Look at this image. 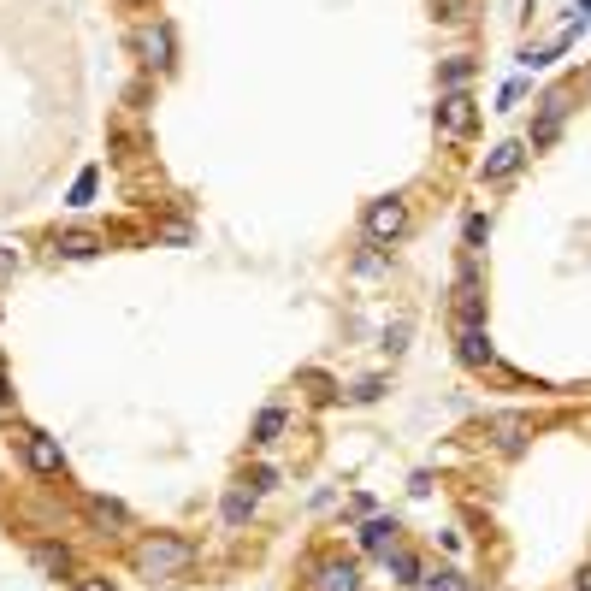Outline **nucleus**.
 <instances>
[{
	"label": "nucleus",
	"mask_w": 591,
	"mask_h": 591,
	"mask_svg": "<svg viewBox=\"0 0 591 591\" xmlns=\"http://www.w3.org/2000/svg\"><path fill=\"white\" fill-rule=\"evenodd\" d=\"M190 562H196V544H190V538H178V532H148V538L131 550V568L148 580V586L178 580Z\"/></svg>",
	"instance_id": "1"
},
{
	"label": "nucleus",
	"mask_w": 591,
	"mask_h": 591,
	"mask_svg": "<svg viewBox=\"0 0 591 591\" xmlns=\"http://www.w3.org/2000/svg\"><path fill=\"white\" fill-rule=\"evenodd\" d=\"M402 231H408V201L402 196H379L367 207V237L373 243H396Z\"/></svg>",
	"instance_id": "2"
},
{
	"label": "nucleus",
	"mask_w": 591,
	"mask_h": 591,
	"mask_svg": "<svg viewBox=\"0 0 591 591\" xmlns=\"http://www.w3.org/2000/svg\"><path fill=\"white\" fill-rule=\"evenodd\" d=\"M473 125H479L473 95H467V89H444V95H438V131L444 136H467Z\"/></svg>",
	"instance_id": "3"
},
{
	"label": "nucleus",
	"mask_w": 591,
	"mask_h": 591,
	"mask_svg": "<svg viewBox=\"0 0 591 591\" xmlns=\"http://www.w3.org/2000/svg\"><path fill=\"white\" fill-rule=\"evenodd\" d=\"M24 461H30V473H42V479H60V473H66V450H60V438H48V432H30V438H24Z\"/></svg>",
	"instance_id": "4"
},
{
	"label": "nucleus",
	"mask_w": 591,
	"mask_h": 591,
	"mask_svg": "<svg viewBox=\"0 0 591 591\" xmlns=\"http://www.w3.org/2000/svg\"><path fill=\"white\" fill-rule=\"evenodd\" d=\"M308 591H361V568L355 562H343V556H331L314 568V586Z\"/></svg>",
	"instance_id": "5"
},
{
	"label": "nucleus",
	"mask_w": 591,
	"mask_h": 591,
	"mask_svg": "<svg viewBox=\"0 0 591 591\" xmlns=\"http://www.w3.org/2000/svg\"><path fill=\"white\" fill-rule=\"evenodd\" d=\"M526 160V142H497L491 148V160H485V184H503V178H515Z\"/></svg>",
	"instance_id": "6"
},
{
	"label": "nucleus",
	"mask_w": 591,
	"mask_h": 591,
	"mask_svg": "<svg viewBox=\"0 0 591 591\" xmlns=\"http://www.w3.org/2000/svg\"><path fill=\"white\" fill-rule=\"evenodd\" d=\"M136 48H142V60H148V66H172V24H148V30H142V36H136Z\"/></svg>",
	"instance_id": "7"
},
{
	"label": "nucleus",
	"mask_w": 591,
	"mask_h": 591,
	"mask_svg": "<svg viewBox=\"0 0 591 591\" xmlns=\"http://www.w3.org/2000/svg\"><path fill=\"white\" fill-rule=\"evenodd\" d=\"M456 355L467 361V367H491L497 355H491V337H485V326H461L456 331Z\"/></svg>",
	"instance_id": "8"
},
{
	"label": "nucleus",
	"mask_w": 591,
	"mask_h": 591,
	"mask_svg": "<svg viewBox=\"0 0 591 591\" xmlns=\"http://www.w3.org/2000/svg\"><path fill=\"white\" fill-rule=\"evenodd\" d=\"M396 538H402V526L385 521V515H373V521L361 526V550H367V556H385V550H396Z\"/></svg>",
	"instance_id": "9"
},
{
	"label": "nucleus",
	"mask_w": 591,
	"mask_h": 591,
	"mask_svg": "<svg viewBox=\"0 0 591 591\" xmlns=\"http://www.w3.org/2000/svg\"><path fill=\"white\" fill-rule=\"evenodd\" d=\"M249 515H255V491H243V485L225 491V526L237 532V526H249Z\"/></svg>",
	"instance_id": "10"
},
{
	"label": "nucleus",
	"mask_w": 591,
	"mask_h": 591,
	"mask_svg": "<svg viewBox=\"0 0 591 591\" xmlns=\"http://www.w3.org/2000/svg\"><path fill=\"white\" fill-rule=\"evenodd\" d=\"M95 249H101L95 231H66V237H60V255H66V261H89Z\"/></svg>",
	"instance_id": "11"
},
{
	"label": "nucleus",
	"mask_w": 591,
	"mask_h": 591,
	"mask_svg": "<svg viewBox=\"0 0 591 591\" xmlns=\"http://www.w3.org/2000/svg\"><path fill=\"white\" fill-rule=\"evenodd\" d=\"M284 420H290V414H284L278 402H272V408H261V420H255V444H278V432H284Z\"/></svg>",
	"instance_id": "12"
},
{
	"label": "nucleus",
	"mask_w": 591,
	"mask_h": 591,
	"mask_svg": "<svg viewBox=\"0 0 591 591\" xmlns=\"http://www.w3.org/2000/svg\"><path fill=\"white\" fill-rule=\"evenodd\" d=\"M385 568H391L402 586H414V580H420V562H414V556H408L402 544H396V550H385Z\"/></svg>",
	"instance_id": "13"
},
{
	"label": "nucleus",
	"mask_w": 591,
	"mask_h": 591,
	"mask_svg": "<svg viewBox=\"0 0 591 591\" xmlns=\"http://www.w3.org/2000/svg\"><path fill=\"white\" fill-rule=\"evenodd\" d=\"M414 591H467V580H461L456 568H438V574H420Z\"/></svg>",
	"instance_id": "14"
},
{
	"label": "nucleus",
	"mask_w": 591,
	"mask_h": 591,
	"mask_svg": "<svg viewBox=\"0 0 591 591\" xmlns=\"http://www.w3.org/2000/svg\"><path fill=\"white\" fill-rule=\"evenodd\" d=\"M467 77H473V60H467V54H450V60H444V71H438V83H444V89H461Z\"/></svg>",
	"instance_id": "15"
},
{
	"label": "nucleus",
	"mask_w": 591,
	"mask_h": 591,
	"mask_svg": "<svg viewBox=\"0 0 591 591\" xmlns=\"http://www.w3.org/2000/svg\"><path fill=\"white\" fill-rule=\"evenodd\" d=\"M385 272H391V255H379V249L355 255V278H385Z\"/></svg>",
	"instance_id": "16"
},
{
	"label": "nucleus",
	"mask_w": 591,
	"mask_h": 591,
	"mask_svg": "<svg viewBox=\"0 0 591 591\" xmlns=\"http://www.w3.org/2000/svg\"><path fill=\"white\" fill-rule=\"evenodd\" d=\"M36 568H42V574H66L71 568L66 544H42V550H36Z\"/></svg>",
	"instance_id": "17"
},
{
	"label": "nucleus",
	"mask_w": 591,
	"mask_h": 591,
	"mask_svg": "<svg viewBox=\"0 0 591 591\" xmlns=\"http://www.w3.org/2000/svg\"><path fill=\"white\" fill-rule=\"evenodd\" d=\"M89 521L95 526H125V509H119V503H89Z\"/></svg>",
	"instance_id": "18"
},
{
	"label": "nucleus",
	"mask_w": 591,
	"mask_h": 591,
	"mask_svg": "<svg viewBox=\"0 0 591 591\" xmlns=\"http://www.w3.org/2000/svg\"><path fill=\"white\" fill-rule=\"evenodd\" d=\"M89 196H95V166L77 178V190H71V207H89Z\"/></svg>",
	"instance_id": "19"
},
{
	"label": "nucleus",
	"mask_w": 591,
	"mask_h": 591,
	"mask_svg": "<svg viewBox=\"0 0 591 591\" xmlns=\"http://www.w3.org/2000/svg\"><path fill=\"white\" fill-rule=\"evenodd\" d=\"M491 237V219L485 213H467V243H485Z\"/></svg>",
	"instance_id": "20"
},
{
	"label": "nucleus",
	"mask_w": 591,
	"mask_h": 591,
	"mask_svg": "<svg viewBox=\"0 0 591 591\" xmlns=\"http://www.w3.org/2000/svg\"><path fill=\"white\" fill-rule=\"evenodd\" d=\"M385 391V379H361V385H355V391H349V402H373V396Z\"/></svg>",
	"instance_id": "21"
},
{
	"label": "nucleus",
	"mask_w": 591,
	"mask_h": 591,
	"mask_svg": "<svg viewBox=\"0 0 591 591\" xmlns=\"http://www.w3.org/2000/svg\"><path fill=\"white\" fill-rule=\"evenodd\" d=\"M77 591H113V580H107V574H83V580H77Z\"/></svg>",
	"instance_id": "22"
},
{
	"label": "nucleus",
	"mask_w": 591,
	"mask_h": 591,
	"mask_svg": "<svg viewBox=\"0 0 591 591\" xmlns=\"http://www.w3.org/2000/svg\"><path fill=\"white\" fill-rule=\"evenodd\" d=\"M385 343H391V349H408V320H396V326L385 331Z\"/></svg>",
	"instance_id": "23"
},
{
	"label": "nucleus",
	"mask_w": 591,
	"mask_h": 591,
	"mask_svg": "<svg viewBox=\"0 0 591 591\" xmlns=\"http://www.w3.org/2000/svg\"><path fill=\"white\" fill-rule=\"evenodd\" d=\"M12 266H18V255H12V249H0V284H6V272H12Z\"/></svg>",
	"instance_id": "24"
},
{
	"label": "nucleus",
	"mask_w": 591,
	"mask_h": 591,
	"mask_svg": "<svg viewBox=\"0 0 591 591\" xmlns=\"http://www.w3.org/2000/svg\"><path fill=\"white\" fill-rule=\"evenodd\" d=\"M574 591H591V568H580V580H574Z\"/></svg>",
	"instance_id": "25"
},
{
	"label": "nucleus",
	"mask_w": 591,
	"mask_h": 591,
	"mask_svg": "<svg viewBox=\"0 0 591 591\" xmlns=\"http://www.w3.org/2000/svg\"><path fill=\"white\" fill-rule=\"evenodd\" d=\"M6 408H12V402H6V373H0V414H6Z\"/></svg>",
	"instance_id": "26"
},
{
	"label": "nucleus",
	"mask_w": 591,
	"mask_h": 591,
	"mask_svg": "<svg viewBox=\"0 0 591 591\" xmlns=\"http://www.w3.org/2000/svg\"><path fill=\"white\" fill-rule=\"evenodd\" d=\"M131 6H154V0H131Z\"/></svg>",
	"instance_id": "27"
}]
</instances>
